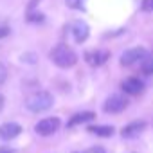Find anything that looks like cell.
Returning a JSON list of instances; mask_svg holds the SVG:
<instances>
[{
	"label": "cell",
	"instance_id": "cell-3",
	"mask_svg": "<svg viewBox=\"0 0 153 153\" xmlns=\"http://www.w3.org/2000/svg\"><path fill=\"white\" fill-rule=\"evenodd\" d=\"M146 56H148V51H146L144 47L130 49V51L123 52V56H121V65H126V67H128V65H133V63H137V61H144Z\"/></svg>",
	"mask_w": 153,
	"mask_h": 153
},
{
	"label": "cell",
	"instance_id": "cell-17",
	"mask_svg": "<svg viewBox=\"0 0 153 153\" xmlns=\"http://www.w3.org/2000/svg\"><path fill=\"white\" fill-rule=\"evenodd\" d=\"M7 34H9V29L4 27V25H0V38H4V36H7Z\"/></svg>",
	"mask_w": 153,
	"mask_h": 153
},
{
	"label": "cell",
	"instance_id": "cell-10",
	"mask_svg": "<svg viewBox=\"0 0 153 153\" xmlns=\"http://www.w3.org/2000/svg\"><path fill=\"white\" fill-rule=\"evenodd\" d=\"M72 33H74V40L78 43H81V42H85L88 38V25L85 22H74Z\"/></svg>",
	"mask_w": 153,
	"mask_h": 153
},
{
	"label": "cell",
	"instance_id": "cell-9",
	"mask_svg": "<svg viewBox=\"0 0 153 153\" xmlns=\"http://www.w3.org/2000/svg\"><path fill=\"white\" fill-rule=\"evenodd\" d=\"M85 58H87V61L90 65H96L97 67V65H103L110 58V52L108 51H92V52H87Z\"/></svg>",
	"mask_w": 153,
	"mask_h": 153
},
{
	"label": "cell",
	"instance_id": "cell-4",
	"mask_svg": "<svg viewBox=\"0 0 153 153\" xmlns=\"http://www.w3.org/2000/svg\"><path fill=\"white\" fill-rule=\"evenodd\" d=\"M59 119L58 117H45V119H42L36 126H34V130H36V133L38 135H52L58 128H59Z\"/></svg>",
	"mask_w": 153,
	"mask_h": 153
},
{
	"label": "cell",
	"instance_id": "cell-19",
	"mask_svg": "<svg viewBox=\"0 0 153 153\" xmlns=\"http://www.w3.org/2000/svg\"><path fill=\"white\" fill-rule=\"evenodd\" d=\"M0 153H13L11 149H0Z\"/></svg>",
	"mask_w": 153,
	"mask_h": 153
},
{
	"label": "cell",
	"instance_id": "cell-11",
	"mask_svg": "<svg viewBox=\"0 0 153 153\" xmlns=\"http://www.w3.org/2000/svg\"><path fill=\"white\" fill-rule=\"evenodd\" d=\"M94 117H96L94 112H81V114H76V115H72V119L68 121V126H76V124H81V123L92 121Z\"/></svg>",
	"mask_w": 153,
	"mask_h": 153
},
{
	"label": "cell",
	"instance_id": "cell-18",
	"mask_svg": "<svg viewBox=\"0 0 153 153\" xmlns=\"http://www.w3.org/2000/svg\"><path fill=\"white\" fill-rule=\"evenodd\" d=\"M2 108H4V96L0 94V110H2Z\"/></svg>",
	"mask_w": 153,
	"mask_h": 153
},
{
	"label": "cell",
	"instance_id": "cell-16",
	"mask_svg": "<svg viewBox=\"0 0 153 153\" xmlns=\"http://www.w3.org/2000/svg\"><path fill=\"white\" fill-rule=\"evenodd\" d=\"M85 153H106V151H105V148H101V146H94V148L87 149Z\"/></svg>",
	"mask_w": 153,
	"mask_h": 153
},
{
	"label": "cell",
	"instance_id": "cell-2",
	"mask_svg": "<svg viewBox=\"0 0 153 153\" xmlns=\"http://www.w3.org/2000/svg\"><path fill=\"white\" fill-rule=\"evenodd\" d=\"M54 99H52V94L45 92V90H40V92H34L31 94L27 99H25V106L31 110V112H45L52 106Z\"/></svg>",
	"mask_w": 153,
	"mask_h": 153
},
{
	"label": "cell",
	"instance_id": "cell-6",
	"mask_svg": "<svg viewBox=\"0 0 153 153\" xmlns=\"http://www.w3.org/2000/svg\"><path fill=\"white\" fill-rule=\"evenodd\" d=\"M123 90L130 96H139L144 90V83L139 78H128V79L123 81Z\"/></svg>",
	"mask_w": 153,
	"mask_h": 153
},
{
	"label": "cell",
	"instance_id": "cell-8",
	"mask_svg": "<svg viewBox=\"0 0 153 153\" xmlns=\"http://www.w3.org/2000/svg\"><path fill=\"white\" fill-rule=\"evenodd\" d=\"M144 128H146V123L144 121H135V123H130L128 126H124L123 131H121V135L124 139H131V137H137Z\"/></svg>",
	"mask_w": 153,
	"mask_h": 153
},
{
	"label": "cell",
	"instance_id": "cell-14",
	"mask_svg": "<svg viewBox=\"0 0 153 153\" xmlns=\"http://www.w3.org/2000/svg\"><path fill=\"white\" fill-rule=\"evenodd\" d=\"M142 9L148 13H153V0H142Z\"/></svg>",
	"mask_w": 153,
	"mask_h": 153
},
{
	"label": "cell",
	"instance_id": "cell-12",
	"mask_svg": "<svg viewBox=\"0 0 153 153\" xmlns=\"http://www.w3.org/2000/svg\"><path fill=\"white\" fill-rule=\"evenodd\" d=\"M88 131L96 133V135H101V137H112L114 135V128L112 126H90Z\"/></svg>",
	"mask_w": 153,
	"mask_h": 153
},
{
	"label": "cell",
	"instance_id": "cell-13",
	"mask_svg": "<svg viewBox=\"0 0 153 153\" xmlns=\"http://www.w3.org/2000/svg\"><path fill=\"white\" fill-rule=\"evenodd\" d=\"M142 70L146 74H153V54L151 56H146V59L142 61Z\"/></svg>",
	"mask_w": 153,
	"mask_h": 153
},
{
	"label": "cell",
	"instance_id": "cell-5",
	"mask_svg": "<svg viewBox=\"0 0 153 153\" xmlns=\"http://www.w3.org/2000/svg\"><path fill=\"white\" fill-rule=\"evenodd\" d=\"M126 105H128V101L123 96H110L105 101V112L106 114H119L126 108Z\"/></svg>",
	"mask_w": 153,
	"mask_h": 153
},
{
	"label": "cell",
	"instance_id": "cell-1",
	"mask_svg": "<svg viewBox=\"0 0 153 153\" xmlns=\"http://www.w3.org/2000/svg\"><path fill=\"white\" fill-rule=\"evenodd\" d=\"M49 56H51L52 63L58 65L59 68H70V67L76 65V61H78V56H76V52H74L68 45H65V43L56 45V47L51 51Z\"/></svg>",
	"mask_w": 153,
	"mask_h": 153
},
{
	"label": "cell",
	"instance_id": "cell-7",
	"mask_svg": "<svg viewBox=\"0 0 153 153\" xmlns=\"http://www.w3.org/2000/svg\"><path fill=\"white\" fill-rule=\"evenodd\" d=\"M22 131V126L16 124V123H6L0 126V139H4V140H11L15 137H18Z\"/></svg>",
	"mask_w": 153,
	"mask_h": 153
},
{
	"label": "cell",
	"instance_id": "cell-15",
	"mask_svg": "<svg viewBox=\"0 0 153 153\" xmlns=\"http://www.w3.org/2000/svg\"><path fill=\"white\" fill-rule=\"evenodd\" d=\"M6 78H7V68H6L2 63H0V85L6 81Z\"/></svg>",
	"mask_w": 153,
	"mask_h": 153
}]
</instances>
